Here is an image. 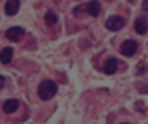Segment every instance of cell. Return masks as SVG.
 <instances>
[{
  "label": "cell",
  "mask_w": 148,
  "mask_h": 124,
  "mask_svg": "<svg viewBox=\"0 0 148 124\" xmlns=\"http://www.w3.org/2000/svg\"><path fill=\"white\" fill-rule=\"evenodd\" d=\"M142 6H144V10H146V12H148V2H144V4H142Z\"/></svg>",
  "instance_id": "cell-13"
},
{
  "label": "cell",
  "mask_w": 148,
  "mask_h": 124,
  "mask_svg": "<svg viewBox=\"0 0 148 124\" xmlns=\"http://www.w3.org/2000/svg\"><path fill=\"white\" fill-rule=\"evenodd\" d=\"M134 30H136L138 34H146V32H148V20H146V16H138V18L134 20Z\"/></svg>",
  "instance_id": "cell-5"
},
{
  "label": "cell",
  "mask_w": 148,
  "mask_h": 124,
  "mask_svg": "<svg viewBox=\"0 0 148 124\" xmlns=\"http://www.w3.org/2000/svg\"><path fill=\"white\" fill-rule=\"evenodd\" d=\"M124 24H126V20H124L122 16H110V18L106 20V28H108V30H112V32L122 30Z\"/></svg>",
  "instance_id": "cell-2"
},
{
  "label": "cell",
  "mask_w": 148,
  "mask_h": 124,
  "mask_svg": "<svg viewBox=\"0 0 148 124\" xmlns=\"http://www.w3.org/2000/svg\"><path fill=\"white\" fill-rule=\"evenodd\" d=\"M18 8H20V2H18V0H10V2H6L4 12H6L8 16H14V14L18 12Z\"/></svg>",
  "instance_id": "cell-6"
},
{
  "label": "cell",
  "mask_w": 148,
  "mask_h": 124,
  "mask_svg": "<svg viewBox=\"0 0 148 124\" xmlns=\"http://www.w3.org/2000/svg\"><path fill=\"white\" fill-rule=\"evenodd\" d=\"M86 10H88L90 16H98L100 12H102V6H100L98 2H90V4L86 6Z\"/></svg>",
  "instance_id": "cell-10"
},
{
  "label": "cell",
  "mask_w": 148,
  "mask_h": 124,
  "mask_svg": "<svg viewBox=\"0 0 148 124\" xmlns=\"http://www.w3.org/2000/svg\"><path fill=\"white\" fill-rule=\"evenodd\" d=\"M44 20H46V24H56V22H58V16H56L54 12H46Z\"/></svg>",
  "instance_id": "cell-11"
},
{
  "label": "cell",
  "mask_w": 148,
  "mask_h": 124,
  "mask_svg": "<svg viewBox=\"0 0 148 124\" xmlns=\"http://www.w3.org/2000/svg\"><path fill=\"white\" fill-rule=\"evenodd\" d=\"M136 50H138V42L136 40H124L122 46H120V52H122L124 56H132Z\"/></svg>",
  "instance_id": "cell-4"
},
{
  "label": "cell",
  "mask_w": 148,
  "mask_h": 124,
  "mask_svg": "<svg viewBox=\"0 0 148 124\" xmlns=\"http://www.w3.org/2000/svg\"><path fill=\"white\" fill-rule=\"evenodd\" d=\"M4 84H6V78H4V76L0 74V88H2V86H4Z\"/></svg>",
  "instance_id": "cell-12"
},
{
  "label": "cell",
  "mask_w": 148,
  "mask_h": 124,
  "mask_svg": "<svg viewBox=\"0 0 148 124\" xmlns=\"http://www.w3.org/2000/svg\"><path fill=\"white\" fill-rule=\"evenodd\" d=\"M12 56H14V50L10 48V46L2 48V52H0V62H2V64H8V62L12 60Z\"/></svg>",
  "instance_id": "cell-7"
},
{
  "label": "cell",
  "mask_w": 148,
  "mask_h": 124,
  "mask_svg": "<svg viewBox=\"0 0 148 124\" xmlns=\"http://www.w3.org/2000/svg\"><path fill=\"white\" fill-rule=\"evenodd\" d=\"M116 70H118V62H116L114 58L106 60V64H104V72H106V74H114Z\"/></svg>",
  "instance_id": "cell-9"
},
{
  "label": "cell",
  "mask_w": 148,
  "mask_h": 124,
  "mask_svg": "<svg viewBox=\"0 0 148 124\" xmlns=\"http://www.w3.org/2000/svg\"><path fill=\"white\" fill-rule=\"evenodd\" d=\"M18 106H20V102H18V100H14V98H12V100H6L2 108H4V112H6V114H12V112H14V110H16Z\"/></svg>",
  "instance_id": "cell-8"
},
{
  "label": "cell",
  "mask_w": 148,
  "mask_h": 124,
  "mask_svg": "<svg viewBox=\"0 0 148 124\" xmlns=\"http://www.w3.org/2000/svg\"><path fill=\"white\" fill-rule=\"evenodd\" d=\"M124 124H128V122H124Z\"/></svg>",
  "instance_id": "cell-14"
},
{
  "label": "cell",
  "mask_w": 148,
  "mask_h": 124,
  "mask_svg": "<svg viewBox=\"0 0 148 124\" xmlns=\"http://www.w3.org/2000/svg\"><path fill=\"white\" fill-rule=\"evenodd\" d=\"M56 90H58L56 82H52V80H42L40 86H38V96H40L42 100H50L54 94H56Z\"/></svg>",
  "instance_id": "cell-1"
},
{
  "label": "cell",
  "mask_w": 148,
  "mask_h": 124,
  "mask_svg": "<svg viewBox=\"0 0 148 124\" xmlns=\"http://www.w3.org/2000/svg\"><path fill=\"white\" fill-rule=\"evenodd\" d=\"M22 36H24V28H20V26H12V28L6 30V38L10 42H18Z\"/></svg>",
  "instance_id": "cell-3"
}]
</instances>
